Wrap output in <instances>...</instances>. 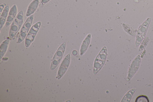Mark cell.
<instances>
[{"instance_id": "obj_1", "label": "cell", "mask_w": 153, "mask_h": 102, "mask_svg": "<svg viewBox=\"0 0 153 102\" xmlns=\"http://www.w3.org/2000/svg\"><path fill=\"white\" fill-rule=\"evenodd\" d=\"M24 15L22 10L18 13L12 23L9 31V37L12 39L17 34L23 22Z\"/></svg>"}, {"instance_id": "obj_12", "label": "cell", "mask_w": 153, "mask_h": 102, "mask_svg": "<svg viewBox=\"0 0 153 102\" xmlns=\"http://www.w3.org/2000/svg\"><path fill=\"white\" fill-rule=\"evenodd\" d=\"M9 42L10 40L9 39H6L1 43L0 48L1 59L3 57L6 53Z\"/></svg>"}, {"instance_id": "obj_6", "label": "cell", "mask_w": 153, "mask_h": 102, "mask_svg": "<svg viewBox=\"0 0 153 102\" xmlns=\"http://www.w3.org/2000/svg\"><path fill=\"white\" fill-rule=\"evenodd\" d=\"M151 18H149L143 22L138 28L137 36L136 45H139L145 37L151 21Z\"/></svg>"}, {"instance_id": "obj_5", "label": "cell", "mask_w": 153, "mask_h": 102, "mask_svg": "<svg viewBox=\"0 0 153 102\" xmlns=\"http://www.w3.org/2000/svg\"><path fill=\"white\" fill-rule=\"evenodd\" d=\"M41 24L40 22H38L33 25L30 28L25 40V45L26 48L28 47L34 40Z\"/></svg>"}, {"instance_id": "obj_10", "label": "cell", "mask_w": 153, "mask_h": 102, "mask_svg": "<svg viewBox=\"0 0 153 102\" xmlns=\"http://www.w3.org/2000/svg\"><path fill=\"white\" fill-rule=\"evenodd\" d=\"M9 11V6L7 5L1 14L0 20V29H1L6 23Z\"/></svg>"}, {"instance_id": "obj_4", "label": "cell", "mask_w": 153, "mask_h": 102, "mask_svg": "<svg viewBox=\"0 0 153 102\" xmlns=\"http://www.w3.org/2000/svg\"><path fill=\"white\" fill-rule=\"evenodd\" d=\"M66 47V43L63 42L59 47L55 53L53 58L51 69L53 70L55 69L60 61L64 52Z\"/></svg>"}, {"instance_id": "obj_8", "label": "cell", "mask_w": 153, "mask_h": 102, "mask_svg": "<svg viewBox=\"0 0 153 102\" xmlns=\"http://www.w3.org/2000/svg\"><path fill=\"white\" fill-rule=\"evenodd\" d=\"M17 8L16 4H14L10 8L5 23L6 27L9 26L12 22L16 16Z\"/></svg>"}, {"instance_id": "obj_11", "label": "cell", "mask_w": 153, "mask_h": 102, "mask_svg": "<svg viewBox=\"0 0 153 102\" xmlns=\"http://www.w3.org/2000/svg\"><path fill=\"white\" fill-rule=\"evenodd\" d=\"M91 35L88 34L83 40L80 50L81 55H83L87 51L90 42Z\"/></svg>"}, {"instance_id": "obj_13", "label": "cell", "mask_w": 153, "mask_h": 102, "mask_svg": "<svg viewBox=\"0 0 153 102\" xmlns=\"http://www.w3.org/2000/svg\"><path fill=\"white\" fill-rule=\"evenodd\" d=\"M50 0H42L40 2V4L41 5H44L49 1Z\"/></svg>"}, {"instance_id": "obj_3", "label": "cell", "mask_w": 153, "mask_h": 102, "mask_svg": "<svg viewBox=\"0 0 153 102\" xmlns=\"http://www.w3.org/2000/svg\"><path fill=\"white\" fill-rule=\"evenodd\" d=\"M33 19V15L30 16L27 19L20 30L18 43L21 42L26 36L31 28Z\"/></svg>"}, {"instance_id": "obj_7", "label": "cell", "mask_w": 153, "mask_h": 102, "mask_svg": "<svg viewBox=\"0 0 153 102\" xmlns=\"http://www.w3.org/2000/svg\"><path fill=\"white\" fill-rule=\"evenodd\" d=\"M70 60V54H68L63 60L58 71L57 76L58 79H60L66 72L69 65Z\"/></svg>"}, {"instance_id": "obj_14", "label": "cell", "mask_w": 153, "mask_h": 102, "mask_svg": "<svg viewBox=\"0 0 153 102\" xmlns=\"http://www.w3.org/2000/svg\"><path fill=\"white\" fill-rule=\"evenodd\" d=\"M4 6L3 4H2L0 5V13L1 14V13L2 11V10L4 8Z\"/></svg>"}, {"instance_id": "obj_9", "label": "cell", "mask_w": 153, "mask_h": 102, "mask_svg": "<svg viewBox=\"0 0 153 102\" xmlns=\"http://www.w3.org/2000/svg\"><path fill=\"white\" fill-rule=\"evenodd\" d=\"M39 3V0H33L30 2L26 12L27 17L29 16L35 12L38 6Z\"/></svg>"}, {"instance_id": "obj_2", "label": "cell", "mask_w": 153, "mask_h": 102, "mask_svg": "<svg viewBox=\"0 0 153 102\" xmlns=\"http://www.w3.org/2000/svg\"><path fill=\"white\" fill-rule=\"evenodd\" d=\"M107 55V49L104 47L101 50L95 58L93 67V73L96 74L101 69L104 65Z\"/></svg>"}]
</instances>
